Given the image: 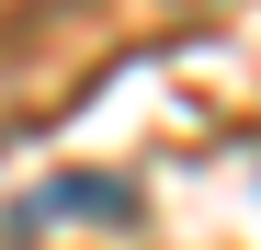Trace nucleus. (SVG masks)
Listing matches in <instances>:
<instances>
[{"instance_id": "obj_1", "label": "nucleus", "mask_w": 261, "mask_h": 250, "mask_svg": "<svg viewBox=\"0 0 261 250\" xmlns=\"http://www.w3.org/2000/svg\"><path fill=\"white\" fill-rule=\"evenodd\" d=\"M34 216H137V193H125V182H46V193H34Z\"/></svg>"}, {"instance_id": "obj_2", "label": "nucleus", "mask_w": 261, "mask_h": 250, "mask_svg": "<svg viewBox=\"0 0 261 250\" xmlns=\"http://www.w3.org/2000/svg\"><path fill=\"white\" fill-rule=\"evenodd\" d=\"M34 12H57V0H0V23H34Z\"/></svg>"}]
</instances>
